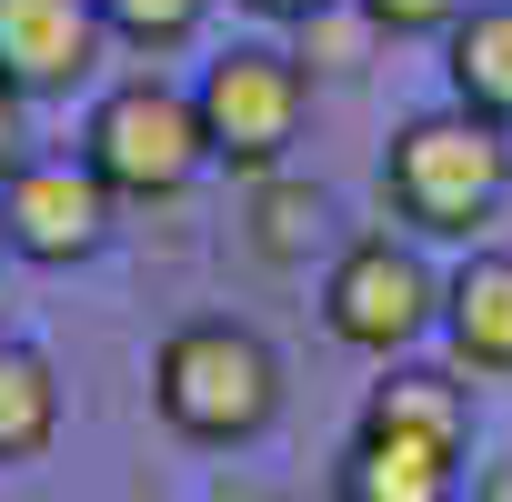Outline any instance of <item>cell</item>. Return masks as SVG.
I'll use <instances>...</instances> for the list:
<instances>
[{
	"instance_id": "obj_16",
	"label": "cell",
	"mask_w": 512,
	"mask_h": 502,
	"mask_svg": "<svg viewBox=\"0 0 512 502\" xmlns=\"http://www.w3.org/2000/svg\"><path fill=\"white\" fill-rule=\"evenodd\" d=\"M21 111H31V101H21L11 81H0V181H11V171L31 161V151H21Z\"/></svg>"
},
{
	"instance_id": "obj_8",
	"label": "cell",
	"mask_w": 512,
	"mask_h": 502,
	"mask_svg": "<svg viewBox=\"0 0 512 502\" xmlns=\"http://www.w3.org/2000/svg\"><path fill=\"white\" fill-rule=\"evenodd\" d=\"M442 332H452L462 372H482V382L512 372V251H472L442 282Z\"/></svg>"
},
{
	"instance_id": "obj_10",
	"label": "cell",
	"mask_w": 512,
	"mask_h": 502,
	"mask_svg": "<svg viewBox=\"0 0 512 502\" xmlns=\"http://www.w3.org/2000/svg\"><path fill=\"white\" fill-rule=\"evenodd\" d=\"M51 442H61V372H51V352L0 342V472L41 462Z\"/></svg>"
},
{
	"instance_id": "obj_15",
	"label": "cell",
	"mask_w": 512,
	"mask_h": 502,
	"mask_svg": "<svg viewBox=\"0 0 512 502\" xmlns=\"http://www.w3.org/2000/svg\"><path fill=\"white\" fill-rule=\"evenodd\" d=\"M362 21L382 41H422V31H452L462 21V0H362Z\"/></svg>"
},
{
	"instance_id": "obj_5",
	"label": "cell",
	"mask_w": 512,
	"mask_h": 502,
	"mask_svg": "<svg viewBox=\"0 0 512 502\" xmlns=\"http://www.w3.org/2000/svg\"><path fill=\"white\" fill-rule=\"evenodd\" d=\"M322 322H332V342H352V352H412L432 322H442V282H432V262L412 241H392V231H362L342 262H332V282H322Z\"/></svg>"
},
{
	"instance_id": "obj_9",
	"label": "cell",
	"mask_w": 512,
	"mask_h": 502,
	"mask_svg": "<svg viewBox=\"0 0 512 502\" xmlns=\"http://www.w3.org/2000/svg\"><path fill=\"white\" fill-rule=\"evenodd\" d=\"M452 442H422V432H352V462H342V502H452Z\"/></svg>"
},
{
	"instance_id": "obj_17",
	"label": "cell",
	"mask_w": 512,
	"mask_h": 502,
	"mask_svg": "<svg viewBox=\"0 0 512 502\" xmlns=\"http://www.w3.org/2000/svg\"><path fill=\"white\" fill-rule=\"evenodd\" d=\"M262 21H312V11H332V0H251Z\"/></svg>"
},
{
	"instance_id": "obj_1",
	"label": "cell",
	"mask_w": 512,
	"mask_h": 502,
	"mask_svg": "<svg viewBox=\"0 0 512 502\" xmlns=\"http://www.w3.org/2000/svg\"><path fill=\"white\" fill-rule=\"evenodd\" d=\"M502 191H512V141H502V121H482L462 101L402 121L392 151H382V201L422 241H472L502 211Z\"/></svg>"
},
{
	"instance_id": "obj_2",
	"label": "cell",
	"mask_w": 512,
	"mask_h": 502,
	"mask_svg": "<svg viewBox=\"0 0 512 502\" xmlns=\"http://www.w3.org/2000/svg\"><path fill=\"white\" fill-rule=\"evenodd\" d=\"M151 402H161V422L181 442H211V452L251 442V432H272V412H282V352L251 322L201 312V322H181L151 352Z\"/></svg>"
},
{
	"instance_id": "obj_18",
	"label": "cell",
	"mask_w": 512,
	"mask_h": 502,
	"mask_svg": "<svg viewBox=\"0 0 512 502\" xmlns=\"http://www.w3.org/2000/svg\"><path fill=\"white\" fill-rule=\"evenodd\" d=\"M472 502H512V472H492V482H482V492H472Z\"/></svg>"
},
{
	"instance_id": "obj_12",
	"label": "cell",
	"mask_w": 512,
	"mask_h": 502,
	"mask_svg": "<svg viewBox=\"0 0 512 502\" xmlns=\"http://www.w3.org/2000/svg\"><path fill=\"white\" fill-rule=\"evenodd\" d=\"M362 422H372V432H422V442H452V452H462V432H472L452 372H392V382H372Z\"/></svg>"
},
{
	"instance_id": "obj_19",
	"label": "cell",
	"mask_w": 512,
	"mask_h": 502,
	"mask_svg": "<svg viewBox=\"0 0 512 502\" xmlns=\"http://www.w3.org/2000/svg\"><path fill=\"white\" fill-rule=\"evenodd\" d=\"M0 251H11V241H0Z\"/></svg>"
},
{
	"instance_id": "obj_11",
	"label": "cell",
	"mask_w": 512,
	"mask_h": 502,
	"mask_svg": "<svg viewBox=\"0 0 512 502\" xmlns=\"http://www.w3.org/2000/svg\"><path fill=\"white\" fill-rule=\"evenodd\" d=\"M452 101L462 111H482V121H502L512 131V0L502 11H462L452 21Z\"/></svg>"
},
{
	"instance_id": "obj_7",
	"label": "cell",
	"mask_w": 512,
	"mask_h": 502,
	"mask_svg": "<svg viewBox=\"0 0 512 502\" xmlns=\"http://www.w3.org/2000/svg\"><path fill=\"white\" fill-rule=\"evenodd\" d=\"M101 11L91 0H0V81L21 101H61L101 71Z\"/></svg>"
},
{
	"instance_id": "obj_14",
	"label": "cell",
	"mask_w": 512,
	"mask_h": 502,
	"mask_svg": "<svg viewBox=\"0 0 512 502\" xmlns=\"http://www.w3.org/2000/svg\"><path fill=\"white\" fill-rule=\"evenodd\" d=\"M302 221H322V191L272 181V191H262V251H272V262H292V251H302Z\"/></svg>"
},
{
	"instance_id": "obj_6",
	"label": "cell",
	"mask_w": 512,
	"mask_h": 502,
	"mask_svg": "<svg viewBox=\"0 0 512 502\" xmlns=\"http://www.w3.org/2000/svg\"><path fill=\"white\" fill-rule=\"evenodd\" d=\"M0 241L21 251V262H91L111 241V181L91 161H21L0 181Z\"/></svg>"
},
{
	"instance_id": "obj_4",
	"label": "cell",
	"mask_w": 512,
	"mask_h": 502,
	"mask_svg": "<svg viewBox=\"0 0 512 502\" xmlns=\"http://www.w3.org/2000/svg\"><path fill=\"white\" fill-rule=\"evenodd\" d=\"M201 141L221 171H251L262 181L292 141H302V111H312V71L302 51H272V41H231L211 71H201Z\"/></svg>"
},
{
	"instance_id": "obj_13",
	"label": "cell",
	"mask_w": 512,
	"mask_h": 502,
	"mask_svg": "<svg viewBox=\"0 0 512 502\" xmlns=\"http://www.w3.org/2000/svg\"><path fill=\"white\" fill-rule=\"evenodd\" d=\"M91 11H101V31L131 41V51H181V41L201 31L211 0H91Z\"/></svg>"
},
{
	"instance_id": "obj_3",
	"label": "cell",
	"mask_w": 512,
	"mask_h": 502,
	"mask_svg": "<svg viewBox=\"0 0 512 502\" xmlns=\"http://www.w3.org/2000/svg\"><path fill=\"white\" fill-rule=\"evenodd\" d=\"M81 161L111 181V201H171L211 171L201 101L171 91V81H121V91H101V111L81 131Z\"/></svg>"
}]
</instances>
